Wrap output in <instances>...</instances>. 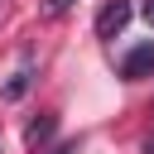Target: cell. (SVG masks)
<instances>
[{
  "mask_svg": "<svg viewBox=\"0 0 154 154\" xmlns=\"http://www.w3.org/2000/svg\"><path fill=\"white\" fill-rule=\"evenodd\" d=\"M77 0H43V19H58V14H67Z\"/></svg>",
  "mask_w": 154,
  "mask_h": 154,
  "instance_id": "5",
  "label": "cell"
},
{
  "mask_svg": "<svg viewBox=\"0 0 154 154\" xmlns=\"http://www.w3.org/2000/svg\"><path fill=\"white\" fill-rule=\"evenodd\" d=\"M144 154H154V135H149V140H144Z\"/></svg>",
  "mask_w": 154,
  "mask_h": 154,
  "instance_id": "8",
  "label": "cell"
},
{
  "mask_svg": "<svg viewBox=\"0 0 154 154\" xmlns=\"http://www.w3.org/2000/svg\"><path fill=\"white\" fill-rule=\"evenodd\" d=\"M53 135H58V111H38V116L24 125V144H29V149H43Z\"/></svg>",
  "mask_w": 154,
  "mask_h": 154,
  "instance_id": "4",
  "label": "cell"
},
{
  "mask_svg": "<svg viewBox=\"0 0 154 154\" xmlns=\"http://www.w3.org/2000/svg\"><path fill=\"white\" fill-rule=\"evenodd\" d=\"M120 77L125 82H140V77H154V43H140L120 58Z\"/></svg>",
  "mask_w": 154,
  "mask_h": 154,
  "instance_id": "3",
  "label": "cell"
},
{
  "mask_svg": "<svg viewBox=\"0 0 154 154\" xmlns=\"http://www.w3.org/2000/svg\"><path fill=\"white\" fill-rule=\"evenodd\" d=\"M48 154H77V144H53Z\"/></svg>",
  "mask_w": 154,
  "mask_h": 154,
  "instance_id": "6",
  "label": "cell"
},
{
  "mask_svg": "<svg viewBox=\"0 0 154 154\" xmlns=\"http://www.w3.org/2000/svg\"><path fill=\"white\" fill-rule=\"evenodd\" d=\"M130 14H135V5H130V0H106V5H101V14H96V38H116V34L130 24Z\"/></svg>",
  "mask_w": 154,
  "mask_h": 154,
  "instance_id": "1",
  "label": "cell"
},
{
  "mask_svg": "<svg viewBox=\"0 0 154 154\" xmlns=\"http://www.w3.org/2000/svg\"><path fill=\"white\" fill-rule=\"evenodd\" d=\"M144 19H149V24H154V0H144Z\"/></svg>",
  "mask_w": 154,
  "mask_h": 154,
  "instance_id": "7",
  "label": "cell"
},
{
  "mask_svg": "<svg viewBox=\"0 0 154 154\" xmlns=\"http://www.w3.org/2000/svg\"><path fill=\"white\" fill-rule=\"evenodd\" d=\"M29 87H34V58L24 53V58H19V67H14V72L5 77V87H0V101H5V106H14V101H24V96H29Z\"/></svg>",
  "mask_w": 154,
  "mask_h": 154,
  "instance_id": "2",
  "label": "cell"
}]
</instances>
